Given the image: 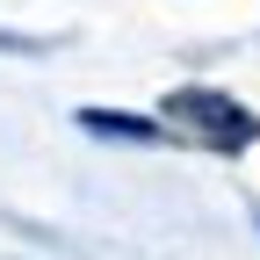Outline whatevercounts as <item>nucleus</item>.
<instances>
[{
	"label": "nucleus",
	"instance_id": "nucleus-1",
	"mask_svg": "<svg viewBox=\"0 0 260 260\" xmlns=\"http://www.w3.org/2000/svg\"><path fill=\"white\" fill-rule=\"evenodd\" d=\"M159 123L181 130L188 145H210V152H246L260 138V116L246 102H232L224 87H174L167 109H159Z\"/></svg>",
	"mask_w": 260,
	"mask_h": 260
},
{
	"label": "nucleus",
	"instance_id": "nucleus-2",
	"mask_svg": "<svg viewBox=\"0 0 260 260\" xmlns=\"http://www.w3.org/2000/svg\"><path fill=\"white\" fill-rule=\"evenodd\" d=\"M94 138H130V145H167V123L159 116H116V109H87L80 116Z\"/></svg>",
	"mask_w": 260,
	"mask_h": 260
}]
</instances>
